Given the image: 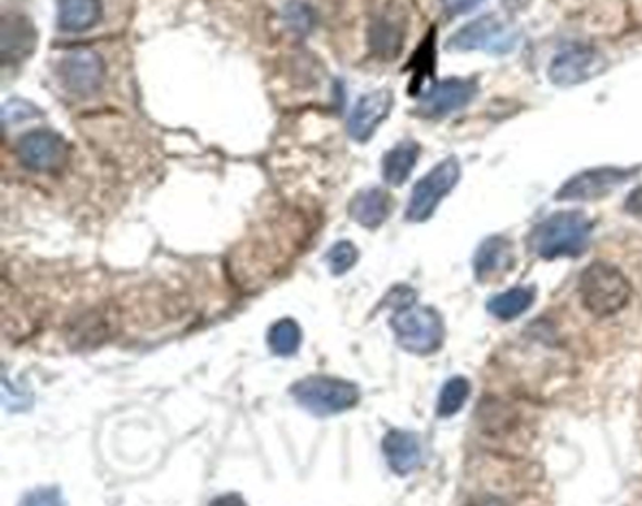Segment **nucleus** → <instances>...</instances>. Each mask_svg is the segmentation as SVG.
Masks as SVG:
<instances>
[{
	"mask_svg": "<svg viewBox=\"0 0 642 506\" xmlns=\"http://www.w3.org/2000/svg\"><path fill=\"white\" fill-rule=\"evenodd\" d=\"M592 220L580 212H559L543 218L531 230L530 249L544 261L575 258L592 241Z\"/></svg>",
	"mask_w": 642,
	"mask_h": 506,
	"instance_id": "1",
	"label": "nucleus"
},
{
	"mask_svg": "<svg viewBox=\"0 0 642 506\" xmlns=\"http://www.w3.org/2000/svg\"><path fill=\"white\" fill-rule=\"evenodd\" d=\"M580 298L595 317H610L628 305L631 284L620 269L595 262L580 275Z\"/></svg>",
	"mask_w": 642,
	"mask_h": 506,
	"instance_id": "2",
	"label": "nucleus"
},
{
	"mask_svg": "<svg viewBox=\"0 0 642 506\" xmlns=\"http://www.w3.org/2000/svg\"><path fill=\"white\" fill-rule=\"evenodd\" d=\"M520 33L513 23L498 15H482L467 23L449 38V50L487 51L494 55L511 53L518 46Z\"/></svg>",
	"mask_w": 642,
	"mask_h": 506,
	"instance_id": "3",
	"label": "nucleus"
},
{
	"mask_svg": "<svg viewBox=\"0 0 642 506\" xmlns=\"http://www.w3.org/2000/svg\"><path fill=\"white\" fill-rule=\"evenodd\" d=\"M294 400L317 416H330L353 408L361 392L353 382L330 377H310L292 387Z\"/></svg>",
	"mask_w": 642,
	"mask_h": 506,
	"instance_id": "4",
	"label": "nucleus"
},
{
	"mask_svg": "<svg viewBox=\"0 0 642 506\" xmlns=\"http://www.w3.org/2000/svg\"><path fill=\"white\" fill-rule=\"evenodd\" d=\"M398 343L405 351L415 354H431L438 351L443 338H445V326L438 313L428 307H403L398 311L392 320Z\"/></svg>",
	"mask_w": 642,
	"mask_h": 506,
	"instance_id": "5",
	"label": "nucleus"
},
{
	"mask_svg": "<svg viewBox=\"0 0 642 506\" xmlns=\"http://www.w3.org/2000/svg\"><path fill=\"white\" fill-rule=\"evenodd\" d=\"M460 177H462V166L458 159L454 156H449L445 161L439 162L438 166H433L411 192L410 205L405 212L407 220L411 223L428 220L438 210L441 200L449 197V192L458 185Z\"/></svg>",
	"mask_w": 642,
	"mask_h": 506,
	"instance_id": "6",
	"label": "nucleus"
},
{
	"mask_svg": "<svg viewBox=\"0 0 642 506\" xmlns=\"http://www.w3.org/2000/svg\"><path fill=\"white\" fill-rule=\"evenodd\" d=\"M639 174V168H616V166H603V168L587 169L565 181L556 192L559 202H593L608 197L610 192L620 189L628 184L631 177Z\"/></svg>",
	"mask_w": 642,
	"mask_h": 506,
	"instance_id": "7",
	"label": "nucleus"
},
{
	"mask_svg": "<svg viewBox=\"0 0 642 506\" xmlns=\"http://www.w3.org/2000/svg\"><path fill=\"white\" fill-rule=\"evenodd\" d=\"M605 68L607 59L600 50L592 46L575 43L554 56L549 68V78L552 84L559 87H572L600 76Z\"/></svg>",
	"mask_w": 642,
	"mask_h": 506,
	"instance_id": "8",
	"label": "nucleus"
},
{
	"mask_svg": "<svg viewBox=\"0 0 642 506\" xmlns=\"http://www.w3.org/2000/svg\"><path fill=\"white\" fill-rule=\"evenodd\" d=\"M59 76L72 94L91 97L104 84L106 64L97 51L72 50L63 56Z\"/></svg>",
	"mask_w": 642,
	"mask_h": 506,
	"instance_id": "9",
	"label": "nucleus"
},
{
	"mask_svg": "<svg viewBox=\"0 0 642 506\" xmlns=\"http://www.w3.org/2000/svg\"><path fill=\"white\" fill-rule=\"evenodd\" d=\"M15 153L28 169L55 172L66 161L68 146L56 132L33 130L17 140Z\"/></svg>",
	"mask_w": 642,
	"mask_h": 506,
	"instance_id": "10",
	"label": "nucleus"
},
{
	"mask_svg": "<svg viewBox=\"0 0 642 506\" xmlns=\"http://www.w3.org/2000/svg\"><path fill=\"white\" fill-rule=\"evenodd\" d=\"M477 94L475 79L451 78L433 85L430 91L424 94L418 106V113L428 119H441L451 113L466 107Z\"/></svg>",
	"mask_w": 642,
	"mask_h": 506,
	"instance_id": "11",
	"label": "nucleus"
},
{
	"mask_svg": "<svg viewBox=\"0 0 642 506\" xmlns=\"http://www.w3.org/2000/svg\"><path fill=\"white\" fill-rule=\"evenodd\" d=\"M392 106H394V94L390 89H379V91L364 94L356 102V106H354L353 113L349 117L351 138L361 141V143L369 140L382 121L389 117Z\"/></svg>",
	"mask_w": 642,
	"mask_h": 506,
	"instance_id": "12",
	"label": "nucleus"
},
{
	"mask_svg": "<svg viewBox=\"0 0 642 506\" xmlns=\"http://www.w3.org/2000/svg\"><path fill=\"white\" fill-rule=\"evenodd\" d=\"M403 38H405V17L402 12L387 8L379 17H375L369 42L374 46L377 55L394 59L402 51Z\"/></svg>",
	"mask_w": 642,
	"mask_h": 506,
	"instance_id": "13",
	"label": "nucleus"
},
{
	"mask_svg": "<svg viewBox=\"0 0 642 506\" xmlns=\"http://www.w3.org/2000/svg\"><path fill=\"white\" fill-rule=\"evenodd\" d=\"M392 198L382 189L361 190L349 204V215L364 228H379L392 212Z\"/></svg>",
	"mask_w": 642,
	"mask_h": 506,
	"instance_id": "14",
	"label": "nucleus"
},
{
	"mask_svg": "<svg viewBox=\"0 0 642 506\" xmlns=\"http://www.w3.org/2000/svg\"><path fill=\"white\" fill-rule=\"evenodd\" d=\"M382 452L389 459L390 469L398 475H410L420 465V444L417 437L407 431H389L382 441Z\"/></svg>",
	"mask_w": 642,
	"mask_h": 506,
	"instance_id": "15",
	"label": "nucleus"
},
{
	"mask_svg": "<svg viewBox=\"0 0 642 506\" xmlns=\"http://www.w3.org/2000/svg\"><path fill=\"white\" fill-rule=\"evenodd\" d=\"M513 243L505 238H488L475 254V275L480 282L490 281L505 274L513 266Z\"/></svg>",
	"mask_w": 642,
	"mask_h": 506,
	"instance_id": "16",
	"label": "nucleus"
},
{
	"mask_svg": "<svg viewBox=\"0 0 642 506\" xmlns=\"http://www.w3.org/2000/svg\"><path fill=\"white\" fill-rule=\"evenodd\" d=\"M2 56L4 63L25 59L35 50L36 33L33 23L23 15H4L2 17Z\"/></svg>",
	"mask_w": 642,
	"mask_h": 506,
	"instance_id": "17",
	"label": "nucleus"
},
{
	"mask_svg": "<svg viewBox=\"0 0 642 506\" xmlns=\"http://www.w3.org/2000/svg\"><path fill=\"white\" fill-rule=\"evenodd\" d=\"M102 17V0H59L56 23L64 33H84Z\"/></svg>",
	"mask_w": 642,
	"mask_h": 506,
	"instance_id": "18",
	"label": "nucleus"
},
{
	"mask_svg": "<svg viewBox=\"0 0 642 506\" xmlns=\"http://www.w3.org/2000/svg\"><path fill=\"white\" fill-rule=\"evenodd\" d=\"M420 156V146L417 141L403 140L390 149L382 159V177L392 187H400L410 179Z\"/></svg>",
	"mask_w": 642,
	"mask_h": 506,
	"instance_id": "19",
	"label": "nucleus"
},
{
	"mask_svg": "<svg viewBox=\"0 0 642 506\" xmlns=\"http://www.w3.org/2000/svg\"><path fill=\"white\" fill-rule=\"evenodd\" d=\"M536 298V290L526 289H511L503 294H498L488 302V311L500 320H513V318L520 317L523 313L530 309L531 303Z\"/></svg>",
	"mask_w": 642,
	"mask_h": 506,
	"instance_id": "20",
	"label": "nucleus"
},
{
	"mask_svg": "<svg viewBox=\"0 0 642 506\" xmlns=\"http://www.w3.org/2000/svg\"><path fill=\"white\" fill-rule=\"evenodd\" d=\"M268 341L272 351L279 356H292V354H297L300 343H302V331L294 320L282 318L272 326Z\"/></svg>",
	"mask_w": 642,
	"mask_h": 506,
	"instance_id": "21",
	"label": "nucleus"
},
{
	"mask_svg": "<svg viewBox=\"0 0 642 506\" xmlns=\"http://www.w3.org/2000/svg\"><path fill=\"white\" fill-rule=\"evenodd\" d=\"M469 390H471L469 382L464 377L449 380L439 395L438 415L443 418L456 415L469 397Z\"/></svg>",
	"mask_w": 642,
	"mask_h": 506,
	"instance_id": "22",
	"label": "nucleus"
},
{
	"mask_svg": "<svg viewBox=\"0 0 642 506\" xmlns=\"http://www.w3.org/2000/svg\"><path fill=\"white\" fill-rule=\"evenodd\" d=\"M285 23L297 35H310L311 28L315 25V14L305 2L294 0V2H290L289 7L285 8Z\"/></svg>",
	"mask_w": 642,
	"mask_h": 506,
	"instance_id": "23",
	"label": "nucleus"
},
{
	"mask_svg": "<svg viewBox=\"0 0 642 506\" xmlns=\"http://www.w3.org/2000/svg\"><path fill=\"white\" fill-rule=\"evenodd\" d=\"M358 262V249L351 241H339L328 251V266L333 275H343Z\"/></svg>",
	"mask_w": 642,
	"mask_h": 506,
	"instance_id": "24",
	"label": "nucleus"
},
{
	"mask_svg": "<svg viewBox=\"0 0 642 506\" xmlns=\"http://www.w3.org/2000/svg\"><path fill=\"white\" fill-rule=\"evenodd\" d=\"M35 115H40V110L33 106V104H28L25 100L12 99L4 104V121H7L8 125L30 119Z\"/></svg>",
	"mask_w": 642,
	"mask_h": 506,
	"instance_id": "25",
	"label": "nucleus"
},
{
	"mask_svg": "<svg viewBox=\"0 0 642 506\" xmlns=\"http://www.w3.org/2000/svg\"><path fill=\"white\" fill-rule=\"evenodd\" d=\"M20 506H64V503L61 492L55 488H40L27 493Z\"/></svg>",
	"mask_w": 642,
	"mask_h": 506,
	"instance_id": "26",
	"label": "nucleus"
},
{
	"mask_svg": "<svg viewBox=\"0 0 642 506\" xmlns=\"http://www.w3.org/2000/svg\"><path fill=\"white\" fill-rule=\"evenodd\" d=\"M441 2H443L446 14L460 15L471 12V10L479 7L480 2H484V0H441Z\"/></svg>",
	"mask_w": 642,
	"mask_h": 506,
	"instance_id": "27",
	"label": "nucleus"
},
{
	"mask_svg": "<svg viewBox=\"0 0 642 506\" xmlns=\"http://www.w3.org/2000/svg\"><path fill=\"white\" fill-rule=\"evenodd\" d=\"M626 212L642 218V187H637L635 190L629 192L628 200H626Z\"/></svg>",
	"mask_w": 642,
	"mask_h": 506,
	"instance_id": "28",
	"label": "nucleus"
},
{
	"mask_svg": "<svg viewBox=\"0 0 642 506\" xmlns=\"http://www.w3.org/2000/svg\"><path fill=\"white\" fill-rule=\"evenodd\" d=\"M210 506H248L246 501L241 499L240 495L230 493V495H221L217 499L212 501Z\"/></svg>",
	"mask_w": 642,
	"mask_h": 506,
	"instance_id": "29",
	"label": "nucleus"
},
{
	"mask_svg": "<svg viewBox=\"0 0 642 506\" xmlns=\"http://www.w3.org/2000/svg\"><path fill=\"white\" fill-rule=\"evenodd\" d=\"M467 506H503L498 503V501H482V503H471V505Z\"/></svg>",
	"mask_w": 642,
	"mask_h": 506,
	"instance_id": "30",
	"label": "nucleus"
}]
</instances>
